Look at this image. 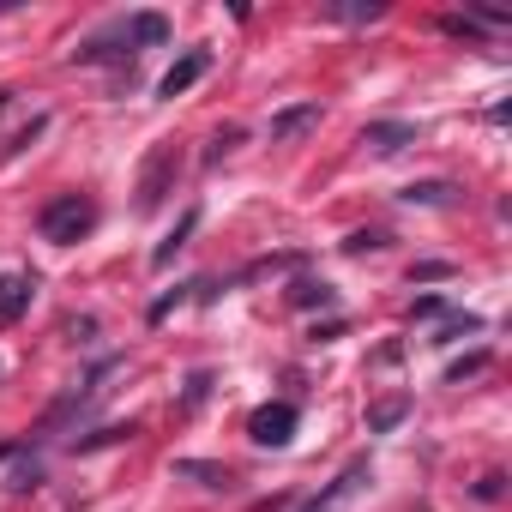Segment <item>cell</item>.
I'll return each instance as SVG.
<instances>
[{
  "mask_svg": "<svg viewBox=\"0 0 512 512\" xmlns=\"http://www.w3.org/2000/svg\"><path fill=\"white\" fill-rule=\"evenodd\" d=\"M476 368H488V356H482V350H476V356H470V362H452V368H446V380H452V386H458V380H464V374H476Z\"/></svg>",
  "mask_w": 512,
  "mask_h": 512,
  "instance_id": "18",
  "label": "cell"
},
{
  "mask_svg": "<svg viewBox=\"0 0 512 512\" xmlns=\"http://www.w3.org/2000/svg\"><path fill=\"white\" fill-rule=\"evenodd\" d=\"M398 199H404V205H446L452 187H446V181H416V187H404Z\"/></svg>",
  "mask_w": 512,
  "mask_h": 512,
  "instance_id": "14",
  "label": "cell"
},
{
  "mask_svg": "<svg viewBox=\"0 0 512 512\" xmlns=\"http://www.w3.org/2000/svg\"><path fill=\"white\" fill-rule=\"evenodd\" d=\"M470 332H482V320H476V314H452V320L440 326V338H434V344H458V338H470Z\"/></svg>",
  "mask_w": 512,
  "mask_h": 512,
  "instance_id": "15",
  "label": "cell"
},
{
  "mask_svg": "<svg viewBox=\"0 0 512 512\" xmlns=\"http://www.w3.org/2000/svg\"><path fill=\"white\" fill-rule=\"evenodd\" d=\"M380 247H386V235H380V229H356V235L344 241V253H380Z\"/></svg>",
  "mask_w": 512,
  "mask_h": 512,
  "instance_id": "16",
  "label": "cell"
},
{
  "mask_svg": "<svg viewBox=\"0 0 512 512\" xmlns=\"http://www.w3.org/2000/svg\"><path fill=\"white\" fill-rule=\"evenodd\" d=\"M308 512H332V506H320V500H314V506H308Z\"/></svg>",
  "mask_w": 512,
  "mask_h": 512,
  "instance_id": "21",
  "label": "cell"
},
{
  "mask_svg": "<svg viewBox=\"0 0 512 512\" xmlns=\"http://www.w3.org/2000/svg\"><path fill=\"white\" fill-rule=\"evenodd\" d=\"M205 73H211V49H187V55L157 79V97H181V91H193Z\"/></svg>",
  "mask_w": 512,
  "mask_h": 512,
  "instance_id": "4",
  "label": "cell"
},
{
  "mask_svg": "<svg viewBox=\"0 0 512 512\" xmlns=\"http://www.w3.org/2000/svg\"><path fill=\"white\" fill-rule=\"evenodd\" d=\"M181 163H187V157H181V145H175V139L151 145V157H145V169H139V199H133V205H139V211H157V205L175 193Z\"/></svg>",
  "mask_w": 512,
  "mask_h": 512,
  "instance_id": "2",
  "label": "cell"
},
{
  "mask_svg": "<svg viewBox=\"0 0 512 512\" xmlns=\"http://www.w3.org/2000/svg\"><path fill=\"white\" fill-rule=\"evenodd\" d=\"M404 416H410V398H386V404H374V410H368V428H374V434H392Z\"/></svg>",
  "mask_w": 512,
  "mask_h": 512,
  "instance_id": "13",
  "label": "cell"
},
{
  "mask_svg": "<svg viewBox=\"0 0 512 512\" xmlns=\"http://www.w3.org/2000/svg\"><path fill=\"white\" fill-rule=\"evenodd\" d=\"M37 296V278L31 272H13V278H0V326H13Z\"/></svg>",
  "mask_w": 512,
  "mask_h": 512,
  "instance_id": "7",
  "label": "cell"
},
{
  "mask_svg": "<svg viewBox=\"0 0 512 512\" xmlns=\"http://www.w3.org/2000/svg\"><path fill=\"white\" fill-rule=\"evenodd\" d=\"M205 392H211V374H193V380H187V398H181V410H199V404H205Z\"/></svg>",
  "mask_w": 512,
  "mask_h": 512,
  "instance_id": "17",
  "label": "cell"
},
{
  "mask_svg": "<svg viewBox=\"0 0 512 512\" xmlns=\"http://www.w3.org/2000/svg\"><path fill=\"white\" fill-rule=\"evenodd\" d=\"M380 13H386L380 0H368V7H356V0H332V7H326V19H338V25H368Z\"/></svg>",
  "mask_w": 512,
  "mask_h": 512,
  "instance_id": "12",
  "label": "cell"
},
{
  "mask_svg": "<svg viewBox=\"0 0 512 512\" xmlns=\"http://www.w3.org/2000/svg\"><path fill=\"white\" fill-rule=\"evenodd\" d=\"M308 127H320V103H290V109L272 115V145H290V139H302Z\"/></svg>",
  "mask_w": 512,
  "mask_h": 512,
  "instance_id": "5",
  "label": "cell"
},
{
  "mask_svg": "<svg viewBox=\"0 0 512 512\" xmlns=\"http://www.w3.org/2000/svg\"><path fill=\"white\" fill-rule=\"evenodd\" d=\"M338 296H332V284H320V278H296V290H290V308H332Z\"/></svg>",
  "mask_w": 512,
  "mask_h": 512,
  "instance_id": "10",
  "label": "cell"
},
{
  "mask_svg": "<svg viewBox=\"0 0 512 512\" xmlns=\"http://www.w3.org/2000/svg\"><path fill=\"white\" fill-rule=\"evenodd\" d=\"M296 422H302V416H296L290 398L260 404V410L247 416V440H253V446H290V440H296Z\"/></svg>",
  "mask_w": 512,
  "mask_h": 512,
  "instance_id": "3",
  "label": "cell"
},
{
  "mask_svg": "<svg viewBox=\"0 0 512 512\" xmlns=\"http://www.w3.org/2000/svg\"><path fill=\"white\" fill-rule=\"evenodd\" d=\"M193 229H199V211H181V223H175V229L163 235V247L151 253V266H157V272H169V266H175V253L187 247V235H193Z\"/></svg>",
  "mask_w": 512,
  "mask_h": 512,
  "instance_id": "9",
  "label": "cell"
},
{
  "mask_svg": "<svg viewBox=\"0 0 512 512\" xmlns=\"http://www.w3.org/2000/svg\"><path fill=\"white\" fill-rule=\"evenodd\" d=\"M37 482H43V470H37V464H19V470H13V482H7V488H19V494H25V488H37Z\"/></svg>",
  "mask_w": 512,
  "mask_h": 512,
  "instance_id": "19",
  "label": "cell"
},
{
  "mask_svg": "<svg viewBox=\"0 0 512 512\" xmlns=\"http://www.w3.org/2000/svg\"><path fill=\"white\" fill-rule=\"evenodd\" d=\"M362 145H368V151H380V157H398L404 145H416V127H410V121H368Z\"/></svg>",
  "mask_w": 512,
  "mask_h": 512,
  "instance_id": "6",
  "label": "cell"
},
{
  "mask_svg": "<svg viewBox=\"0 0 512 512\" xmlns=\"http://www.w3.org/2000/svg\"><path fill=\"white\" fill-rule=\"evenodd\" d=\"M37 229H43V241L73 247V241H85V235L97 229V199H91V193H55V199L37 211Z\"/></svg>",
  "mask_w": 512,
  "mask_h": 512,
  "instance_id": "1",
  "label": "cell"
},
{
  "mask_svg": "<svg viewBox=\"0 0 512 512\" xmlns=\"http://www.w3.org/2000/svg\"><path fill=\"white\" fill-rule=\"evenodd\" d=\"M175 476H193L199 488H229V470H223V464H205V458H181Z\"/></svg>",
  "mask_w": 512,
  "mask_h": 512,
  "instance_id": "11",
  "label": "cell"
},
{
  "mask_svg": "<svg viewBox=\"0 0 512 512\" xmlns=\"http://www.w3.org/2000/svg\"><path fill=\"white\" fill-rule=\"evenodd\" d=\"M440 314H446V302H440V296H422V302H416V320H440Z\"/></svg>",
  "mask_w": 512,
  "mask_h": 512,
  "instance_id": "20",
  "label": "cell"
},
{
  "mask_svg": "<svg viewBox=\"0 0 512 512\" xmlns=\"http://www.w3.org/2000/svg\"><path fill=\"white\" fill-rule=\"evenodd\" d=\"M121 37H127V49H163L169 43V19L163 13H133L121 25Z\"/></svg>",
  "mask_w": 512,
  "mask_h": 512,
  "instance_id": "8",
  "label": "cell"
}]
</instances>
